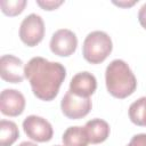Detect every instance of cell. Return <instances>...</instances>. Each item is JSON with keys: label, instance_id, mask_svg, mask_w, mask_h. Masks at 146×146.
<instances>
[{"label": "cell", "instance_id": "obj_7", "mask_svg": "<svg viewBox=\"0 0 146 146\" xmlns=\"http://www.w3.org/2000/svg\"><path fill=\"white\" fill-rule=\"evenodd\" d=\"M49 47L55 55L68 57L76 50L78 38L73 31L68 29H59L52 34Z\"/></svg>", "mask_w": 146, "mask_h": 146}, {"label": "cell", "instance_id": "obj_12", "mask_svg": "<svg viewBox=\"0 0 146 146\" xmlns=\"http://www.w3.org/2000/svg\"><path fill=\"white\" fill-rule=\"evenodd\" d=\"M64 146H87L89 144V139L84 127H68L63 136H62Z\"/></svg>", "mask_w": 146, "mask_h": 146}, {"label": "cell", "instance_id": "obj_10", "mask_svg": "<svg viewBox=\"0 0 146 146\" xmlns=\"http://www.w3.org/2000/svg\"><path fill=\"white\" fill-rule=\"evenodd\" d=\"M97 89V80L94 74L89 72L76 73L70 82V91L76 96L90 98V96Z\"/></svg>", "mask_w": 146, "mask_h": 146}, {"label": "cell", "instance_id": "obj_13", "mask_svg": "<svg viewBox=\"0 0 146 146\" xmlns=\"http://www.w3.org/2000/svg\"><path fill=\"white\" fill-rule=\"evenodd\" d=\"M17 124L9 120L0 121V146H11L18 138Z\"/></svg>", "mask_w": 146, "mask_h": 146}, {"label": "cell", "instance_id": "obj_4", "mask_svg": "<svg viewBox=\"0 0 146 146\" xmlns=\"http://www.w3.org/2000/svg\"><path fill=\"white\" fill-rule=\"evenodd\" d=\"M44 36V23L40 15L30 14L21 23L19 38L27 47L39 44Z\"/></svg>", "mask_w": 146, "mask_h": 146}, {"label": "cell", "instance_id": "obj_2", "mask_svg": "<svg viewBox=\"0 0 146 146\" xmlns=\"http://www.w3.org/2000/svg\"><path fill=\"white\" fill-rule=\"evenodd\" d=\"M105 81L107 91L119 99L132 95L137 88V79L133 72L122 59H114L107 65Z\"/></svg>", "mask_w": 146, "mask_h": 146}, {"label": "cell", "instance_id": "obj_5", "mask_svg": "<svg viewBox=\"0 0 146 146\" xmlns=\"http://www.w3.org/2000/svg\"><path fill=\"white\" fill-rule=\"evenodd\" d=\"M92 107L90 98L80 97L71 92L70 90L64 95L60 102V108L63 114L71 120H79L89 114Z\"/></svg>", "mask_w": 146, "mask_h": 146}, {"label": "cell", "instance_id": "obj_18", "mask_svg": "<svg viewBox=\"0 0 146 146\" xmlns=\"http://www.w3.org/2000/svg\"><path fill=\"white\" fill-rule=\"evenodd\" d=\"M138 21L139 24L146 30V3H144L138 11Z\"/></svg>", "mask_w": 146, "mask_h": 146}, {"label": "cell", "instance_id": "obj_16", "mask_svg": "<svg viewBox=\"0 0 146 146\" xmlns=\"http://www.w3.org/2000/svg\"><path fill=\"white\" fill-rule=\"evenodd\" d=\"M36 3H38V6H40L44 10H55L60 5H63V1H47V0L41 1V0H38Z\"/></svg>", "mask_w": 146, "mask_h": 146}, {"label": "cell", "instance_id": "obj_20", "mask_svg": "<svg viewBox=\"0 0 146 146\" xmlns=\"http://www.w3.org/2000/svg\"><path fill=\"white\" fill-rule=\"evenodd\" d=\"M18 146H38V145L34 144V143H32V141H23Z\"/></svg>", "mask_w": 146, "mask_h": 146}, {"label": "cell", "instance_id": "obj_21", "mask_svg": "<svg viewBox=\"0 0 146 146\" xmlns=\"http://www.w3.org/2000/svg\"><path fill=\"white\" fill-rule=\"evenodd\" d=\"M55 146H59V145H55Z\"/></svg>", "mask_w": 146, "mask_h": 146}, {"label": "cell", "instance_id": "obj_1", "mask_svg": "<svg viewBox=\"0 0 146 146\" xmlns=\"http://www.w3.org/2000/svg\"><path fill=\"white\" fill-rule=\"evenodd\" d=\"M66 76V68L58 62L43 57H33L25 65V78L29 80L34 96L41 100H52Z\"/></svg>", "mask_w": 146, "mask_h": 146}, {"label": "cell", "instance_id": "obj_14", "mask_svg": "<svg viewBox=\"0 0 146 146\" xmlns=\"http://www.w3.org/2000/svg\"><path fill=\"white\" fill-rule=\"evenodd\" d=\"M129 117L136 125L146 127V97H140L130 105Z\"/></svg>", "mask_w": 146, "mask_h": 146}, {"label": "cell", "instance_id": "obj_11", "mask_svg": "<svg viewBox=\"0 0 146 146\" xmlns=\"http://www.w3.org/2000/svg\"><path fill=\"white\" fill-rule=\"evenodd\" d=\"M84 130L87 132L89 143L100 144L105 141L110 136V125L105 120L92 119L84 124Z\"/></svg>", "mask_w": 146, "mask_h": 146}, {"label": "cell", "instance_id": "obj_19", "mask_svg": "<svg viewBox=\"0 0 146 146\" xmlns=\"http://www.w3.org/2000/svg\"><path fill=\"white\" fill-rule=\"evenodd\" d=\"M113 3L114 5H117L119 7H130V6H133L136 3V1H131V2H121V1L116 2V1H114Z\"/></svg>", "mask_w": 146, "mask_h": 146}, {"label": "cell", "instance_id": "obj_6", "mask_svg": "<svg viewBox=\"0 0 146 146\" xmlns=\"http://www.w3.org/2000/svg\"><path fill=\"white\" fill-rule=\"evenodd\" d=\"M23 129L27 137L38 143H46L52 138L54 129L49 121L38 115H29L23 121Z\"/></svg>", "mask_w": 146, "mask_h": 146}, {"label": "cell", "instance_id": "obj_17", "mask_svg": "<svg viewBox=\"0 0 146 146\" xmlns=\"http://www.w3.org/2000/svg\"><path fill=\"white\" fill-rule=\"evenodd\" d=\"M127 146H146V133L135 135Z\"/></svg>", "mask_w": 146, "mask_h": 146}, {"label": "cell", "instance_id": "obj_3", "mask_svg": "<svg viewBox=\"0 0 146 146\" xmlns=\"http://www.w3.org/2000/svg\"><path fill=\"white\" fill-rule=\"evenodd\" d=\"M113 43L111 36L104 31L90 32L82 44L83 58L90 64L103 63L112 52Z\"/></svg>", "mask_w": 146, "mask_h": 146}, {"label": "cell", "instance_id": "obj_9", "mask_svg": "<svg viewBox=\"0 0 146 146\" xmlns=\"http://www.w3.org/2000/svg\"><path fill=\"white\" fill-rule=\"evenodd\" d=\"M25 97L16 89H5L0 95V111L7 116H18L24 112Z\"/></svg>", "mask_w": 146, "mask_h": 146}, {"label": "cell", "instance_id": "obj_15", "mask_svg": "<svg viewBox=\"0 0 146 146\" xmlns=\"http://www.w3.org/2000/svg\"><path fill=\"white\" fill-rule=\"evenodd\" d=\"M25 6H26L25 0H15V1L2 0V1H0L1 10L7 16H17V15H19L24 10Z\"/></svg>", "mask_w": 146, "mask_h": 146}, {"label": "cell", "instance_id": "obj_8", "mask_svg": "<svg viewBox=\"0 0 146 146\" xmlns=\"http://www.w3.org/2000/svg\"><path fill=\"white\" fill-rule=\"evenodd\" d=\"M0 76L9 83H21L25 78V66L23 60L14 55L1 56Z\"/></svg>", "mask_w": 146, "mask_h": 146}]
</instances>
